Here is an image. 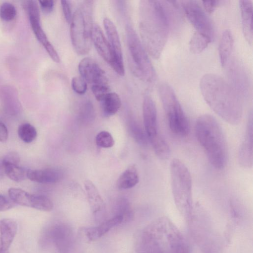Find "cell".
Listing matches in <instances>:
<instances>
[{"instance_id": "obj_1", "label": "cell", "mask_w": 253, "mask_h": 253, "mask_svg": "<svg viewBox=\"0 0 253 253\" xmlns=\"http://www.w3.org/2000/svg\"><path fill=\"white\" fill-rule=\"evenodd\" d=\"M200 88L204 100L216 114L231 125L240 123L243 115L240 97L224 79L206 74L200 80Z\"/></svg>"}, {"instance_id": "obj_2", "label": "cell", "mask_w": 253, "mask_h": 253, "mask_svg": "<svg viewBox=\"0 0 253 253\" xmlns=\"http://www.w3.org/2000/svg\"><path fill=\"white\" fill-rule=\"evenodd\" d=\"M139 28L145 49L153 58L158 59L167 42L169 29V15L164 1H141Z\"/></svg>"}, {"instance_id": "obj_3", "label": "cell", "mask_w": 253, "mask_h": 253, "mask_svg": "<svg viewBox=\"0 0 253 253\" xmlns=\"http://www.w3.org/2000/svg\"><path fill=\"white\" fill-rule=\"evenodd\" d=\"M195 134L211 165L217 169L227 165L228 149L223 131L212 116L204 114L197 119Z\"/></svg>"}, {"instance_id": "obj_4", "label": "cell", "mask_w": 253, "mask_h": 253, "mask_svg": "<svg viewBox=\"0 0 253 253\" xmlns=\"http://www.w3.org/2000/svg\"><path fill=\"white\" fill-rule=\"evenodd\" d=\"M156 242L163 253H191L188 240L170 219L162 216L144 230Z\"/></svg>"}, {"instance_id": "obj_5", "label": "cell", "mask_w": 253, "mask_h": 253, "mask_svg": "<svg viewBox=\"0 0 253 253\" xmlns=\"http://www.w3.org/2000/svg\"><path fill=\"white\" fill-rule=\"evenodd\" d=\"M195 242L203 253H222V237L215 229L209 216L200 205L194 208L187 221Z\"/></svg>"}, {"instance_id": "obj_6", "label": "cell", "mask_w": 253, "mask_h": 253, "mask_svg": "<svg viewBox=\"0 0 253 253\" xmlns=\"http://www.w3.org/2000/svg\"><path fill=\"white\" fill-rule=\"evenodd\" d=\"M170 173L175 206L180 214L188 221L194 210L190 172L181 161L173 159L170 164Z\"/></svg>"}, {"instance_id": "obj_7", "label": "cell", "mask_w": 253, "mask_h": 253, "mask_svg": "<svg viewBox=\"0 0 253 253\" xmlns=\"http://www.w3.org/2000/svg\"><path fill=\"white\" fill-rule=\"evenodd\" d=\"M70 23V36L75 50L80 55L87 53L92 43V1L82 2L75 10Z\"/></svg>"}, {"instance_id": "obj_8", "label": "cell", "mask_w": 253, "mask_h": 253, "mask_svg": "<svg viewBox=\"0 0 253 253\" xmlns=\"http://www.w3.org/2000/svg\"><path fill=\"white\" fill-rule=\"evenodd\" d=\"M126 43L129 66L133 74L141 81H154L155 72L146 50L136 33L130 26L126 28Z\"/></svg>"}, {"instance_id": "obj_9", "label": "cell", "mask_w": 253, "mask_h": 253, "mask_svg": "<svg viewBox=\"0 0 253 253\" xmlns=\"http://www.w3.org/2000/svg\"><path fill=\"white\" fill-rule=\"evenodd\" d=\"M159 93L171 131L180 136L188 134L189 123L172 88L161 83Z\"/></svg>"}, {"instance_id": "obj_10", "label": "cell", "mask_w": 253, "mask_h": 253, "mask_svg": "<svg viewBox=\"0 0 253 253\" xmlns=\"http://www.w3.org/2000/svg\"><path fill=\"white\" fill-rule=\"evenodd\" d=\"M185 15L196 32L208 37L212 41L214 37L212 23L205 10L195 0L181 1Z\"/></svg>"}, {"instance_id": "obj_11", "label": "cell", "mask_w": 253, "mask_h": 253, "mask_svg": "<svg viewBox=\"0 0 253 253\" xmlns=\"http://www.w3.org/2000/svg\"><path fill=\"white\" fill-rule=\"evenodd\" d=\"M103 25L111 52V60L109 64L116 73L123 76L125 74V68L121 41L117 29L114 23L108 18L104 19Z\"/></svg>"}, {"instance_id": "obj_12", "label": "cell", "mask_w": 253, "mask_h": 253, "mask_svg": "<svg viewBox=\"0 0 253 253\" xmlns=\"http://www.w3.org/2000/svg\"><path fill=\"white\" fill-rule=\"evenodd\" d=\"M27 9L32 29L36 38L44 47L52 60L55 62L58 63L60 61L59 55L48 41L41 26L40 10L37 1H27Z\"/></svg>"}, {"instance_id": "obj_13", "label": "cell", "mask_w": 253, "mask_h": 253, "mask_svg": "<svg viewBox=\"0 0 253 253\" xmlns=\"http://www.w3.org/2000/svg\"><path fill=\"white\" fill-rule=\"evenodd\" d=\"M49 238L59 253H75V239L71 227L66 223L54 225L49 231Z\"/></svg>"}, {"instance_id": "obj_14", "label": "cell", "mask_w": 253, "mask_h": 253, "mask_svg": "<svg viewBox=\"0 0 253 253\" xmlns=\"http://www.w3.org/2000/svg\"><path fill=\"white\" fill-rule=\"evenodd\" d=\"M79 71L82 78L93 84H107V78L104 71L90 57H85L79 63Z\"/></svg>"}, {"instance_id": "obj_15", "label": "cell", "mask_w": 253, "mask_h": 253, "mask_svg": "<svg viewBox=\"0 0 253 253\" xmlns=\"http://www.w3.org/2000/svg\"><path fill=\"white\" fill-rule=\"evenodd\" d=\"M253 112L249 113L244 139L240 145L238 152L239 165L246 169L251 168L253 163Z\"/></svg>"}, {"instance_id": "obj_16", "label": "cell", "mask_w": 253, "mask_h": 253, "mask_svg": "<svg viewBox=\"0 0 253 253\" xmlns=\"http://www.w3.org/2000/svg\"><path fill=\"white\" fill-rule=\"evenodd\" d=\"M142 110L145 133L150 141L160 134L158 128L157 108L155 102L149 96L144 97Z\"/></svg>"}, {"instance_id": "obj_17", "label": "cell", "mask_w": 253, "mask_h": 253, "mask_svg": "<svg viewBox=\"0 0 253 253\" xmlns=\"http://www.w3.org/2000/svg\"><path fill=\"white\" fill-rule=\"evenodd\" d=\"M239 6L243 34L248 42L252 44L253 39L252 1L241 0L239 1Z\"/></svg>"}, {"instance_id": "obj_18", "label": "cell", "mask_w": 253, "mask_h": 253, "mask_svg": "<svg viewBox=\"0 0 253 253\" xmlns=\"http://www.w3.org/2000/svg\"><path fill=\"white\" fill-rule=\"evenodd\" d=\"M27 177L31 181L40 183H54L61 180L63 175L61 170L48 168L41 169H28Z\"/></svg>"}, {"instance_id": "obj_19", "label": "cell", "mask_w": 253, "mask_h": 253, "mask_svg": "<svg viewBox=\"0 0 253 253\" xmlns=\"http://www.w3.org/2000/svg\"><path fill=\"white\" fill-rule=\"evenodd\" d=\"M123 222L124 218L122 216L115 215L113 217L102 222L98 226L85 228L83 231L89 241H95L107 233L111 228Z\"/></svg>"}, {"instance_id": "obj_20", "label": "cell", "mask_w": 253, "mask_h": 253, "mask_svg": "<svg viewBox=\"0 0 253 253\" xmlns=\"http://www.w3.org/2000/svg\"><path fill=\"white\" fill-rule=\"evenodd\" d=\"M91 39L98 54L106 62L110 64L111 52L109 43L102 29L97 24L93 25Z\"/></svg>"}, {"instance_id": "obj_21", "label": "cell", "mask_w": 253, "mask_h": 253, "mask_svg": "<svg viewBox=\"0 0 253 253\" xmlns=\"http://www.w3.org/2000/svg\"><path fill=\"white\" fill-rule=\"evenodd\" d=\"M17 229V225L14 220L9 218L0 220V243L5 252L10 247Z\"/></svg>"}, {"instance_id": "obj_22", "label": "cell", "mask_w": 253, "mask_h": 253, "mask_svg": "<svg viewBox=\"0 0 253 253\" xmlns=\"http://www.w3.org/2000/svg\"><path fill=\"white\" fill-rule=\"evenodd\" d=\"M234 39L232 32L229 29L223 31L218 46V54L220 64L225 67L229 60L233 50Z\"/></svg>"}, {"instance_id": "obj_23", "label": "cell", "mask_w": 253, "mask_h": 253, "mask_svg": "<svg viewBox=\"0 0 253 253\" xmlns=\"http://www.w3.org/2000/svg\"><path fill=\"white\" fill-rule=\"evenodd\" d=\"M84 187L87 194L88 201L94 214H98L104 208L103 201L97 189L90 180L84 182Z\"/></svg>"}, {"instance_id": "obj_24", "label": "cell", "mask_w": 253, "mask_h": 253, "mask_svg": "<svg viewBox=\"0 0 253 253\" xmlns=\"http://www.w3.org/2000/svg\"><path fill=\"white\" fill-rule=\"evenodd\" d=\"M139 182V175L135 165L128 167L120 176L117 187L121 190L131 188Z\"/></svg>"}, {"instance_id": "obj_25", "label": "cell", "mask_w": 253, "mask_h": 253, "mask_svg": "<svg viewBox=\"0 0 253 253\" xmlns=\"http://www.w3.org/2000/svg\"><path fill=\"white\" fill-rule=\"evenodd\" d=\"M8 195L14 203L22 206L33 208L35 195L16 188L9 189Z\"/></svg>"}, {"instance_id": "obj_26", "label": "cell", "mask_w": 253, "mask_h": 253, "mask_svg": "<svg viewBox=\"0 0 253 253\" xmlns=\"http://www.w3.org/2000/svg\"><path fill=\"white\" fill-rule=\"evenodd\" d=\"M103 113L105 115L112 116L115 114L121 106L119 96L115 92H110L101 101Z\"/></svg>"}, {"instance_id": "obj_27", "label": "cell", "mask_w": 253, "mask_h": 253, "mask_svg": "<svg viewBox=\"0 0 253 253\" xmlns=\"http://www.w3.org/2000/svg\"><path fill=\"white\" fill-rule=\"evenodd\" d=\"M138 253H163L154 240L144 230L137 244Z\"/></svg>"}, {"instance_id": "obj_28", "label": "cell", "mask_w": 253, "mask_h": 253, "mask_svg": "<svg viewBox=\"0 0 253 253\" xmlns=\"http://www.w3.org/2000/svg\"><path fill=\"white\" fill-rule=\"evenodd\" d=\"M211 41L208 37L200 33L195 32L189 42V49L194 54H199L204 50Z\"/></svg>"}, {"instance_id": "obj_29", "label": "cell", "mask_w": 253, "mask_h": 253, "mask_svg": "<svg viewBox=\"0 0 253 253\" xmlns=\"http://www.w3.org/2000/svg\"><path fill=\"white\" fill-rule=\"evenodd\" d=\"M150 142L155 154L160 159H168L170 155L169 147L161 134Z\"/></svg>"}, {"instance_id": "obj_30", "label": "cell", "mask_w": 253, "mask_h": 253, "mask_svg": "<svg viewBox=\"0 0 253 253\" xmlns=\"http://www.w3.org/2000/svg\"><path fill=\"white\" fill-rule=\"evenodd\" d=\"M2 165L5 174L11 180L19 182L27 177V170L19 165L13 164Z\"/></svg>"}, {"instance_id": "obj_31", "label": "cell", "mask_w": 253, "mask_h": 253, "mask_svg": "<svg viewBox=\"0 0 253 253\" xmlns=\"http://www.w3.org/2000/svg\"><path fill=\"white\" fill-rule=\"evenodd\" d=\"M18 134L23 141L29 143L35 139L37 131L36 128L30 124L24 123L19 126Z\"/></svg>"}, {"instance_id": "obj_32", "label": "cell", "mask_w": 253, "mask_h": 253, "mask_svg": "<svg viewBox=\"0 0 253 253\" xmlns=\"http://www.w3.org/2000/svg\"><path fill=\"white\" fill-rule=\"evenodd\" d=\"M96 144L98 146L108 148L112 147L114 144V140L110 132L102 131L99 132L95 138Z\"/></svg>"}, {"instance_id": "obj_33", "label": "cell", "mask_w": 253, "mask_h": 253, "mask_svg": "<svg viewBox=\"0 0 253 253\" xmlns=\"http://www.w3.org/2000/svg\"><path fill=\"white\" fill-rule=\"evenodd\" d=\"M16 15L15 7L10 2H4L0 6V17L5 21L13 20Z\"/></svg>"}, {"instance_id": "obj_34", "label": "cell", "mask_w": 253, "mask_h": 253, "mask_svg": "<svg viewBox=\"0 0 253 253\" xmlns=\"http://www.w3.org/2000/svg\"><path fill=\"white\" fill-rule=\"evenodd\" d=\"M80 117L84 122H90L93 120L94 111L93 106L89 101L84 102L80 108Z\"/></svg>"}, {"instance_id": "obj_35", "label": "cell", "mask_w": 253, "mask_h": 253, "mask_svg": "<svg viewBox=\"0 0 253 253\" xmlns=\"http://www.w3.org/2000/svg\"><path fill=\"white\" fill-rule=\"evenodd\" d=\"M91 90L95 98L101 101L107 94L110 92V89L107 84H93Z\"/></svg>"}, {"instance_id": "obj_36", "label": "cell", "mask_w": 253, "mask_h": 253, "mask_svg": "<svg viewBox=\"0 0 253 253\" xmlns=\"http://www.w3.org/2000/svg\"><path fill=\"white\" fill-rule=\"evenodd\" d=\"M71 85L74 91L79 94L85 93L87 88L86 82L79 77H75L72 79Z\"/></svg>"}, {"instance_id": "obj_37", "label": "cell", "mask_w": 253, "mask_h": 253, "mask_svg": "<svg viewBox=\"0 0 253 253\" xmlns=\"http://www.w3.org/2000/svg\"><path fill=\"white\" fill-rule=\"evenodd\" d=\"M20 158L19 155L15 152H11L7 153L3 158L2 165L13 164L19 165Z\"/></svg>"}, {"instance_id": "obj_38", "label": "cell", "mask_w": 253, "mask_h": 253, "mask_svg": "<svg viewBox=\"0 0 253 253\" xmlns=\"http://www.w3.org/2000/svg\"><path fill=\"white\" fill-rule=\"evenodd\" d=\"M63 13L66 22L70 23L73 17L70 1L66 0L61 1Z\"/></svg>"}, {"instance_id": "obj_39", "label": "cell", "mask_w": 253, "mask_h": 253, "mask_svg": "<svg viewBox=\"0 0 253 253\" xmlns=\"http://www.w3.org/2000/svg\"><path fill=\"white\" fill-rule=\"evenodd\" d=\"M225 1L222 0H204L203 5L205 10L209 12H212L215 8Z\"/></svg>"}, {"instance_id": "obj_40", "label": "cell", "mask_w": 253, "mask_h": 253, "mask_svg": "<svg viewBox=\"0 0 253 253\" xmlns=\"http://www.w3.org/2000/svg\"><path fill=\"white\" fill-rule=\"evenodd\" d=\"M11 202L6 197L0 194V211H6L12 207Z\"/></svg>"}, {"instance_id": "obj_41", "label": "cell", "mask_w": 253, "mask_h": 253, "mask_svg": "<svg viewBox=\"0 0 253 253\" xmlns=\"http://www.w3.org/2000/svg\"><path fill=\"white\" fill-rule=\"evenodd\" d=\"M40 6L42 10L48 13L52 11L54 7V1L53 0H40L39 1Z\"/></svg>"}, {"instance_id": "obj_42", "label": "cell", "mask_w": 253, "mask_h": 253, "mask_svg": "<svg viewBox=\"0 0 253 253\" xmlns=\"http://www.w3.org/2000/svg\"><path fill=\"white\" fill-rule=\"evenodd\" d=\"M8 136V129L5 125L0 121V141L5 142Z\"/></svg>"}]
</instances>
